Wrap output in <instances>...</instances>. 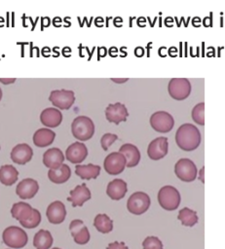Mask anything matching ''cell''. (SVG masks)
<instances>
[{"label": "cell", "instance_id": "obj_15", "mask_svg": "<svg viewBox=\"0 0 225 249\" xmlns=\"http://www.w3.org/2000/svg\"><path fill=\"white\" fill-rule=\"evenodd\" d=\"M33 156L32 148L26 143H20L16 145L10 154L11 160L18 164H25L28 162Z\"/></svg>", "mask_w": 225, "mask_h": 249}, {"label": "cell", "instance_id": "obj_40", "mask_svg": "<svg viewBox=\"0 0 225 249\" xmlns=\"http://www.w3.org/2000/svg\"><path fill=\"white\" fill-rule=\"evenodd\" d=\"M53 249H60V248H57V247H55V248H53Z\"/></svg>", "mask_w": 225, "mask_h": 249}, {"label": "cell", "instance_id": "obj_20", "mask_svg": "<svg viewBox=\"0 0 225 249\" xmlns=\"http://www.w3.org/2000/svg\"><path fill=\"white\" fill-rule=\"evenodd\" d=\"M33 209L34 208H32L30 204L19 201L13 204L11 208V214L12 217L18 220L21 225L30 219L33 214Z\"/></svg>", "mask_w": 225, "mask_h": 249}, {"label": "cell", "instance_id": "obj_22", "mask_svg": "<svg viewBox=\"0 0 225 249\" xmlns=\"http://www.w3.org/2000/svg\"><path fill=\"white\" fill-rule=\"evenodd\" d=\"M128 192V185L123 179H114L110 181L106 188L107 196L114 200H119L125 196Z\"/></svg>", "mask_w": 225, "mask_h": 249}, {"label": "cell", "instance_id": "obj_19", "mask_svg": "<svg viewBox=\"0 0 225 249\" xmlns=\"http://www.w3.org/2000/svg\"><path fill=\"white\" fill-rule=\"evenodd\" d=\"M64 155L60 149L54 147L47 150L43 155V163L50 169H56L63 164Z\"/></svg>", "mask_w": 225, "mask_h": 249}, {"label": "cell", "instance_id": "obj_38", "mask_svg": "<svg viewBox=\"0 0 225 249\" xmlns=\"http://www.w3.org/2000/svg\"><path fill=\"white\" fill-rule=\"evenodd\" d=\"M111 80L113 82H116V83H124V82H127L129 79L126 78V79H114V78H111Z\"/></svg>", "mask_w": 225, "mask_h": 249}, {"label": "cell", "instance_id": "obj_11", "mask_svg": "<svg viewBox=\"0 0 225 249\" xmlns=\"http://www.w3.org/2000/svg\"><path fill=\"white\" fill-rule=\"evenodd\" d=\"M169 150V143L167 137H157L152 140L147 148V155L153 160L163 159Z\"/></svg>", "mask_w": 225, "mask_h": 249}, {"label": "cell", "instance_id": "obj_31", "mask_svg": "<svg viewBox=\"0 0 225 249\" xmlns=\"http://www.w3.org/2000/svg\"><path fill=\"white\" fill-rule=\"evenodd\" d=\"M192 119L195 123L198 124L204 125L205 124V103L201 102L198 103L193 109H192Z\"/></svg>", "mask_w": 225, "mask_h": 249}, {"label": "cell", "instance_id": "obj_9", "mask_svg": "<svg viewBox=\"0 0 225 249\" xmlns=\"http://www.w3.org/2000/svg\"><path fill=\"white\" fill-rule=\"evenodd\" d=\"M175 175L184 182H192L197 177V167L190 159H180L174 165Z\"/></svg>", "mask_w": 225, "mask_h": 249}, {"label": "cell", "instance_id": "obj_35", "mask_svg": "<svg viewBox=\"0 0 225 249\" xmlns=\"http://www.w3.org/2000/svg\"><path fill=\"white\" fill-rule=\"evenodd\" d=\"M106 249H129L126 244L124 242H118V241H114L108 244Z\"/></svg>", "mask_w": 225, "mask_h": 249}, {"label": "cell", "instance_id": "obj_37", "mask_svg": "<svg viewBox=\"0 0 225 249\" xmlns=\"http://www.w3.org/2000/svg\"><path fill=\"white\" fill-rule=\"evenodd\" d=\"M204 171H205V167H203V168L200 170V175H199V179L202 181V183H205V180H204Z\"/></svg>", "mask_w": 225, "mask_h": 249}, {"label": "cell", "instance_id": "obj_4", "mask_svg": "<svg viewBox=\"0 0 225 249\" xmlns=\"http://www.w3.org/2000/svg\"><path fill=\"white\" fill-rule=\"evenodd\" d=\"M158 201L165 210H175L180 203V194L172 186H164L158 193Z\"/></svg>", "mask_w": 225, "mask_h": 249}, {"label": "cell", "instance_id": "obj_33", "mask_svg": "<svg viewBox=\"0 0 225 249\" xmlns=\"http://www.w3.org/2000/svg\"><path fill=\"white\" fill-rule=\"evenodd\" d=\"M40 222H41V214H40L39 210L34 208L33 214L30 217V219L28 221H26L25 223L21 224V226L26 229H33V228H36L40 224Z\"/></svg>", "mask_w": 225, "mask_h": 249}, {"label": "cell", "instance_id": "obj_29", "mask_svg": "<svg viewBox=\"0 0 225 249\" xmlns=\"http://www.w3.org/2000/svg\"><path fill=\"white\" fill-rule=\"evenodd\" d=\"M94 226L101 233H108L113 230V222L106 214H97L94 217Z\"/></svg>", "mask_w": 225, "mask_h": 249}, {"label": "cell", "instance_id": "obj_24", "mask_svg": "<svg viewBox=\"0 0 225 249\" xmlns=\"http://www.w3.org/2000/svg\"><path fill=\"white\" fill-rule=\"evenodd\" d=\"M56 137L55 131L50 128H39L33 134V143L35 146L44 148L50 146Z\"/></svg>", "mask_w": 225, "mask_h": 249}, {"label": "cell", "instance_id": "obj_12", "mask_svg": "<svg viewBox=\"0 0 225 249\" xmlns=\"http://www.w3.org/2000/svg\"><path fill=\"white\" fill-rule=\"evenodd\" d=\"M105 117L108 122L119 124L121 122L127 121L129 117V112L123 103L116 102L109 104L105 109Z\"/></svg>", "mask_w": 225, "mask_h": 249}, {"label": "cell", "instance_id": "obj_14", "mask_svg": "<svg viewBox=\"0 0 225 249\" xmlns=\"http://www.w3.org/2000/svg\"><path fill=\"white\" fill-rule=\"evenodd\" d=\"M88 156V149L82 142L76 141L68 146L65 151V158L72 163H81Z\"/></svg>", "mask_w": 225, "mask_h": 249}, {"label": "cell", "instance_id": "obj_18", "mask_svg": "<svg viewBox=\"0 0 225 249\" xmlns=\"http://www.w3.org/2000/svg\"><path fill=\"white\" fill-rule=\"evenodd\" d=\"M46 215L49 222L52 224L62 223L66 217V209L64 204L59 200L53 201L52 203L49 204L46 211Z\"/></svg>", "mask_w": 225, "mask_h": 249}, {"label": "cell", "instance_id": "obj_13", "mask_svg": "<svg viewBox=\"0 0 225 249\" xmlns=\"http://www.w3.org/2000/svg\"><path fill=\"white\" fill-rule=\"evenodd\" d=\"M69 230L75 243L84 245L90 240V232L82 220H73L69 225Z\"/></svg>", "mask_w": 225, "mask_h": 249}, {"label": "cell", "instance_id": "obj_5", "mask_svg": "<svg viewBox=\"0 0 225 249\" xmlns=\"http://www.w3.org/2000/svg\"><path fill=\"white\" fill-rule=\"evenodd\" d=\"M168 91L175 100L186 99L191 92V84L186 78H172L169 82Z\"/></svg>", "mask_w": 225, "mask_h": 249}, {"label": "cell", "instance_id": "obj_8", "mask_svg": "<svg viewBox=\"0 0 225 249\" xmlns=\"http://www.w3.org/2000/svg\"><path fill=\"white\" fill-rule=\"evenodd\" d=\"M49 100L52 104L58 109L68 110L75 101V95L73 90L69 89H55L52 90L49 96Z\"/></svg>", "mask_w": 225, "mask_h": 249}, {"label": "cell", "instance_id": "obj_30", "mask_svg": "<svg viewBox=\"0 0 225 249\" xmlns=\"http://www.w3.org/2000/svg\"><path fill=\"white\" fill-rule=\"evenodd\" d=\"M177 218L181 222V224L186 227H193L198 223L197 213L188 207L182 208L179 211Z\"/></svg>", "mask_w": 225, "mask_h": 249}, {"label": "cell", "instance_id": "obj_3", "mask_svg": "<svg viewBox=\"0 0 225 249\" xmlns=\"http://www.w3.org/2000/svg\"><path fill=\"white\" fill-rule=\"evenodd\" d=\"M2 238L7 246L16 249L24 247L28 241L26 232L17 226L6 228L2 233Z\"/></svg>", "mask_w": 225, "mask_h": 249}, {"label": "cell", "instance_id": "obj_26", "mask_svg": "<svg viewBox=\"0 0 225 249\" xmlns=\"http://www.w3.org/2000/svg\"><path fill=\"white\" fill-rule=\"evenodd\" d=\"M75 173L81 179H94L100 173V166L93 163L89 164H77L75 167Z\"/></svg>", "mask_w": 225, "mask_h": 249}, {"label": "cell", "instance_id": "obj_32", "mask_svg": "<svg viewBox=\"0 0 225 249\" xmlns=\"http://www.w3.org/2000/svg\"><path fill=\"white\" fill-rule=\"evenodd\" d=\"M143 249H163V243L157 236H147L142 242Z\"/></svg>", "mask_w": 225, "mask_h": 249}, {"label": "cell", "instance_id": "obj_10", "mask_svg": "<svg viewBox=\"0 0 225 249\" xmlns=\"http://www.w3.org/2000/svg\"><path fill=\"white\" fill-rule=\"evenodd\" d=\"M127 165L125 157L119 152H112L104 159L103 166L105 171L110 175H117L124 171Z\"/></svg>", "mask_w": 225, "mask_h": 249}, {"label": "cell", "instance_id": "obj_28", "mask_svg": "<svg viewBox=\"0 0 225 249\" xmlns=\"http://www.w3.org/2000/svg\"><path fill=\"white\" fill-rule=\"evenodd\" d=\"M53 244V236L49 231L40 230L33 237V245L36 249H49Z\"/></svg>", "mask_w": 225, "mask_h": 249}, {"label": "cell", "instance_id": "obj_27", "mask_svg": "<svg viewBox=\"0 0 225 249\" xmlns=\"http://www.w3.org/2000/svg\"><path fill=\"white\" fill-rule=\"evenodd\" d=\"M19 171L11 164H5L0 167V182L5 186H11L17 182Z\"/></svg>", "mask_w": 225, "mask_h": 249}, {"label": "cell", "instance_id": "obj_23", "mask_svg": "<svg viewBox=\"0 0 225 249\" xmlns=\"http://www.w3.org/2000/svg\"><path fill=\"white\" fill-rule=\"evenodd\" d=\"M119 153H121L127 161L128 167H133L136 166L140 160V153L136 146L131 143H126L121 146Z\"/></svg>", "mask_w": 225, "mask_h": 249}, {"label": "cell", "instance_id": "obj_7", "mask_svg": "<svg viewBox=\"0 0 225 249\" xmlns=\"http://www.w3.org/2000/svg\"><path fill=\"white\" fill-rule=\"evenodd\" d=\"M150 124L157 132L166 133L172 129L174 125V120L172 116L166 111H158L151 115Z\"/></svg>", "mask_w": 225, "mask_h": 249}, {"label": "cell", "instance_id": "obj_1", "mask_svg": "<svg viewBox=\"0 0 225 249\" xmlns=\"http://www.w3.org/2000/svg\"><path fill=\"white\" fill-rule=\"evenodd\" d=\"M175 142L183 151H194L201 144V133L194 124H183L176 130Z\"/></svg>", "mask_w": 225, "mask_h": 249}, {"label": "cell", "instance_id": "obj_17", "mask_svg": "<svg viewBox=\"0 0 225 249\" xmlns=\"http://www.w3.org/2000/svg\"><path fill=\"white\" fill-rule=\"evenodd\" d=\"M69 195L70 196L67 197V200L72 203L73 207L82 206L92 196L91 191L89 190V188L85 183L81 185H77L75 189L70 191Z\"/></svg>", "mask_w": 225, "mask_h": 249}, {"label": "cell", "instance_id": "obj_6", "mask_svg": "<svg viewBox=\"0 0 225 249\" xmlns=\"http://www.w3.org/2000/svg\"><path fill=\"white\" fill-rule=\"evenodd\" d=\"M150 203L151 200L147 194L143 192H135L129 197L127 208L131 214L140 215L148 210Z\"/></svg>", "mask_w": 225, "mask_h": 249}, {"label": "cell", "instance_id": "obj_21", "mask_svg": "<svg viewBox=\"0 0 225 249\" xmlns=\"http://www.w3.org/2000/svg\"><path fill=\"white\" fill-rule=\"evenodd\" d=\"M41 123L48 127H56L62 121V114L56 108H46L40 114Z\"/></svg>", "mask_w": 225, "mask_h": 249}, {"label": "cell", "instance_id": "obj_39", "mask_svg": "<svg viewBox=\"0 0 225 249\" xmlns=\"http://www.w3.org/2000/svg\"><path fill=\"white\" fill-rule=\"evenodd\" d=\"M2 89H1V88H0V100H1V98H2Z\"/></svg>", "mask_w": 225, "mask_h": 249}, {"label": "cell", "instance_id": "obj_36", "mask_svg": "<svg viewBox=\"0 0 225 249\" xmlns=\"http://www.w3.org/2000/svg\"><path fill=\"white\" fill-rule=\"evenodd\" d=\"M16 81V79L15 78H13V79H2V78H0V82L1 83H3V84H5V85H7V84H11V83H14Z\"/></svg>", "mask_w": 225, "mask_h": 249}, {"label": "cell", "instance_id": "obj_2", "mask_svg": "<svg viewBox=\"0 0 225 249\" xmlns=\"http://www.w3.org/2000/svg\"><path fill=\"white\" fill-rule=\"evenodd\" d=\"M71 132L77 140L86 141L94 133V124L87 116L76 117L71 124Z\"/></svg>", "mask_w": 225, "mask_h": 249}, {"label": "cell", "instance_id": "obj_34", "mask_svg": "<svg viewBox=\"0 0 225 249\" xmlns=\"http://www.w3.org/2000/svg\"><path fill=\"white\" fill-rule=\"evenodd\" d=\"M118 139V136L114 133H105L102 135L101 139H100V144H101V147L104 151H106L109 146L114 143L116 140Z\"/></svg>", "mask_w": 225, "mask_h": 249}, {"label": "cell", "instance_id": "obj_16", "mask_svg": "<svg viewBox=\"0 0 225 249\" xmlns=\"http://www.w3.org/2000/svg\"><path fill=\"white\" fill-rule=\"evenodd\" d=\"M38 190L39 185L36 180L32 178H25L18 184L16 194L22 199H28L32 198L37 194Z\"/></svg>", "mask_w": 225, "mask_h": 249}, {"label": "cell", "instance_id": "obj_25", "mask_svg": "<svg viewBox=\"0 0 225 249\" xmlns=\"http://www.w3.org/2000/svg\"><path fill=\"white\" fill-rule=\"evenodd\" d=\"M71 176V169L70 167L63 163L56 169H50L48 171V177L50 181L56 184H62L65 183Z\"/></svg>", "mask_w": 225, "mask_h": 249}]
</instances>
